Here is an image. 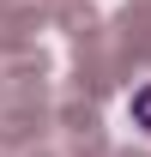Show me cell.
Returning <instances> with one entry per match:
<instances>
[{
	"instance_id": "1",
	"label": "cell",
	"mask_w": 151,
	"mask_h": 157,
	"mask_svg": "<svg viewBox=\"0 0 151 157\" xmlns=\"http://www.w3.org/2000/svg\"><path fill=\"white\" fill-rule=\"evenodd\" d=\"M127 115H133V121H139V127L151 133V85H139V91H133V103H127Z\"/></svg>"
}]
</instances>
